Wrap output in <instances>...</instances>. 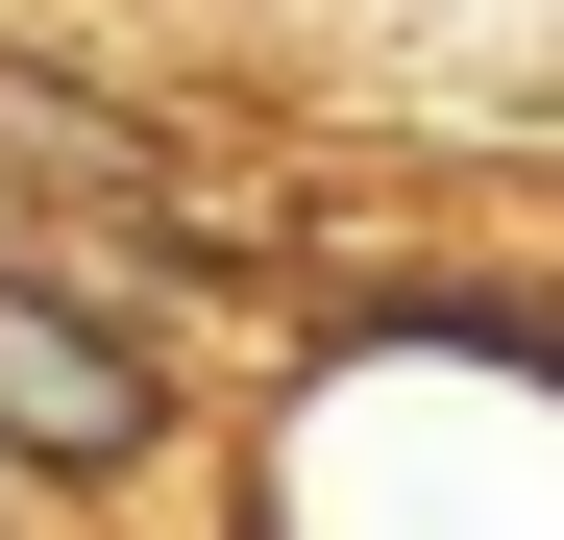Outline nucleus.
I'll use <instances>...</instances> for the list:
<instances>
[{"label":"nucleus","mask_w":564,"mask_h":540,"mask_svg":"<svg viewBox=\"0 0 564 540\" xmlns=\"http://www.w3.org/2000/svg\"><path fill=\"white\" fill-rule=\"evenodd\" d=\"M123 467H172V369H148V320L99 295V270L0 246V492H123Z\"/></svg>","instance_id":"nucleus-1"},{"label":"nucleus","mask_w":564,"mask_h":540,"mask_svg":"<svg viewBox=\"0 0 564 540\" xmlns=\"http://www.w3.org/2000/svg\"><path fill=\"white\" fill-rule=\"evenodd\" d=\"M0 540H25V516H0Z\"/></svg>","instance_id":"nucleus-2"}]
</instances>
